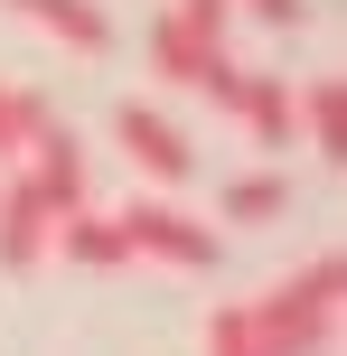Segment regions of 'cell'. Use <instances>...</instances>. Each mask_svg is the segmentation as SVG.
<instances>
[{
  "label": "cell",
  "mask_w": 347,
  "mask_h": 356,
  "mask_svg": "<svg viewBox=\"0 0 347 356\" xmlns=\"http://www.w3.org/2000/svg\"><path fill=\"white\" fill-rule=\"evenodd\" d=\"M338 291H347V263H338V253H310L282 291H263V300H254V319L273 328L291 356H319V347L338 338Z\"/></svg>",
  "instance_id": "1"
},
{
  "label": "cell",
  "mask_w": 347,
  "mask_h": 356,
  "mask_svg": "<svg viewBox=\"0 0 347 356\" xmlns=\"http://www.w3.org/2000/svg\"><path fill=\"white\" fill-rule=\"evenodd\" d=\"M122 234H131V253H150V263H179V272H207L225 253V234L216 225H197V216H179V207H122Z\"/></svg>",
  "instance_id": "2"
},
{
  "label": "cell",
  "mask_w": 347,
  "mask_h": 356,
  "mask_svg": "<svg viewBox=\"0 0 347 356\" xmlns=\"http://www.w3.org/2000/svg\"><path fill=\"white\" fill-rule=\"evenodd\" d=\"M150 66H160L169 85L216 94V104H225V85H235V56H225V38H197L188 19H169V10H160V29H150Z\"/></svg>",
  "instance_id": "3"
},
{
  "label": "cell",
  "mask_w": 347,
  "mask_h": 356,
  "mask_svg": "<svg viewBox=\"0 0 347 356\" xmlns=\"http://www.w3.org/2000/svg\"><path fill=\"white\" fill-rule=\"evenodd\" d=\"M19 160H29V188L47 197L56 216H66V207H85V141H75V131L56 122V113L29 131V150H19Z\"/></svg>",
  "instance_id": "4"
},
{
  "label": "cell",
  "mask_w": 347,
  "mask_h": 356,
  "mask_svg": "<svg viewBox=\"0 0 347 356\" xmlns=\"http://www.w3.org/2000/svg\"><path fill=\"white\" fill-rule=\"evenodd\" d=\"M47 234H56V207L29 188V169H19V178H0V263H10V272H29L38 253H47Z\"/></svg>",
  "instance_id": "5"
},
{
  "label": "cell",
  "mask_w": 347,
  "mask_h": 356,
  "mask_svg": "<svg viewBox=\"0 0 347 356\" xmlns=\"http://www.w3.org/2000/svg\"><path fill=\"white\" fill-rule=\"evenodd\" d=\"M225 113H235V122L244 131H254V141L263 150H282V141H291V75H254V66H235V85H225Z\"/></svg>",
  "instance_id": "6"
},
{
  "label": "cell",
  "mask_w": 347,
  "mask_h": 356,
  "mask_svg": "<svg viewBox=\"0 0 347 356\" xmlns=\"http://www.w3.org/2000/svg\"><path fill=\"white\" fill-rule=\"evenodd\" d=\"M122 150H131V169H150V178H169V188H179L188 178V131L169 122V113H150V104H122Z\"/></svg>",
  "instance_id": "7"
},
{
  "label": "cell",
  "mask_w": 347,
  "mask_h": 356,
  "mask_svg": "<svg viewBox=\"0 0 347 356\" xmlns=\"http://www.w3.org/2000/svg\"><path fill=\"white\" fill-rule=\"evenodd\" d=\"M47 253H66V263H85V272H113V263H131V234H122V216L66 207V216H56V234H47Z\"/></svg>",
  "instance_id": "8"
},
{
  "label": "cell",
  "mask_w": 347,
  "mask_h": 356,
  "mask_svg": "<svg viewBox=\"0 0 347 356\" xmlns=\"http://www.w3.org/2000/svg\"><path fill=\"white\" fill-rule=\"evenodd\" d=\"M0 10H19V19H38V29L47 38H66L75 56H104V10H94V0H0Z\"/></svg>",
  "instance_id": "9"
},
{
  "label": "cell",
  "mask_w": 347,
  "mask_h": 356,
  "mask_svg": "<svg viewBox=\"0 0 347 356\" xmlns=\"http://www.w3.org/2000/svg\"><path fill=\"white\" fill-rule=\"evenodd\" d=\"M291 122H310V150L338 160V141H347V131H338V75H310V85L291 75Z\"/></svg>",
  "instance_id": "10"
},
{
  "label": "cell",
  "mask_w": 347,
  "mask_h": 356,
  "mask_svg": "<svg viewBox=\"0 0 347 356\" xmlns=\"http://www.w3.org/2000/svg\"><path fill=\"white\" fill-rule=\"evenodd\" d=\"M207 356H291V347L254 319V300H235V309H216V319H207Z\"/></svg>",
  "instance_id": "11"
},
{
  "label": "cell",
  "mask_w": 347,
  "mask_h": 356,
  "mask_svg": "<svg viewBox=\"0 0 347 356\" xmlns=\"http://www.w3.org/2000/svg\"><path fill=\"white\" fill-rule=\"evenodd\" d=\"M282 207H291V188H282L273 169H263V178H235V188H225V225H273Z\"/></svg>",
  "instance_id": "12"
},
{
  "label": "cell",
  "mask_w": 347,
  "mask_h": 356,
  "mask_svg": "<svg viewBox=\"0 0 347 356\" xmlns=\"http://www.w3.org/2000/svg\"><path fill=\"white\" fill-rule=\"evenodd\" d=\"M38 122H47V104H38L29 85H0V169L29 150V131H38Z\"/></svg>",
  "instance_id": "13"
},
{
  "label": "cell",
  "mask_w": 347,
  "mask_h": 356,
  "mask_svg": "<svg viewBox=\"0 0 347 356\" xmlns=\"http://www.w3.org/2000/svg\"><path fill=\"white\" fill-rule=\"evenodd\" d=\"M169 19H188L197 38H225V19H235V0H169Z\"/></svg>",
  "instance_id": "14"
},
{
  "label": "cell",
  "mask_w": 347,
  "mask_h": 356,
  "mask_svg": "<svg viewBox=\"0 0 347 356\" xmlns=\"http://www.w3.org/2000/svg\"><path fill=\"white\" fill-rule=\"evenodd\" d=\"M244 10L273 19V29H300V19H310V0H244Z\"/></svg>",
  "instance_id": "15"
}]
</instances>
